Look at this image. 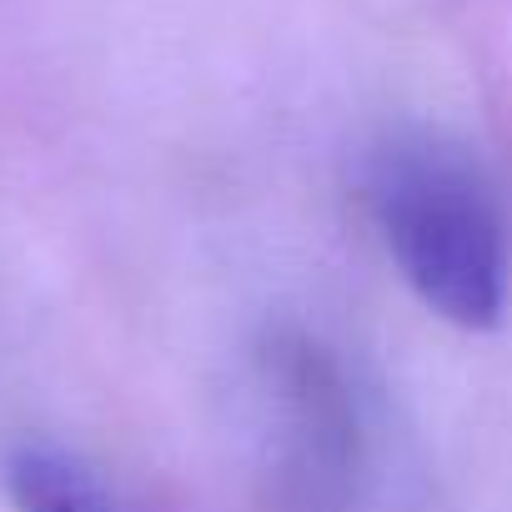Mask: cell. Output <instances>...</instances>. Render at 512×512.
Segmentation results:
<instances>
[{"instance_id":"1","label":"cell","mask_w":512,"mask_h":512,"mask_svg":"<svg viewBox=\"0 0 512 512\" xmlns=\"http://www.w3.org/2000/svg\"><path fill=\"white\" fill-rule=\"evenodd\" d=\"M362 186L412 297L457 332H492L512 297V246L487 171L462 146L407 131L367 156Z\"/></svg>"},{"instance_id":"2","label":"cell","mask_w":512,"mask_h":512,"mask_svg":"<svg viewBox=\"0 0 512 512\" xmlns=\"http://www.w3.org/2000/svg\"><path fill=\"white\" fill-rule=\"evenodd\" d=\"M6 497L16 512H116L101 482L61 447L21 442L6 452Z\"/></svg>"}]
</instances>
